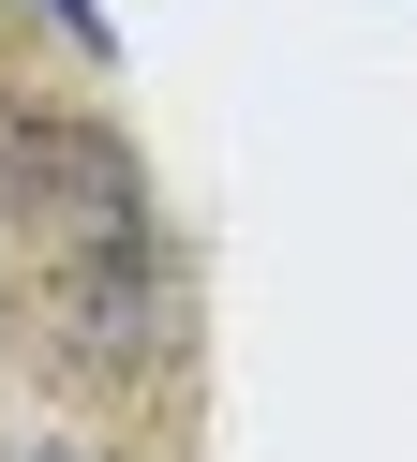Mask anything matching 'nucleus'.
<instances>
[{
    "instance_id": "1",
    "label": "nucleus",
    "mask_w": 417,
    "mask_h": 462,
    "mask_svg": "<svg viewBox=\"0 0 417 462\" xmlns=\"http://www.w3.org/2000/svg\"><path fill=\"white\" fill-rule=\"evenodd\" d=\"M0 209L45 224V239L75 254V239H134V224H149V180H134L119 134L60 120V105H0Z\"/></svg>"
},
{
    "instance_id": "2",
    "label": "nucleus",
    "mask_w": 417,
    "mask_h": 462,
    "mask_svg": "<svg viewBox=\"0 0 417 462\" xmlns=\"http://www.w3.org/2000/svg\"><path fill=\"white\" fill-rule=\"evenodd\" d=\"M45 328L75 343L89 373H149L179 343V269H164V239H75L60 254V283H45Z\"/></svg>"
},
{
    "instance_id": "3",
    "label": "nucleus",
    "mask_w": 417,
    "mask_h": 462,
    "mask_svg": "<svg viewBox=\"0 0 417 462\" xmlns=\"http://www.w3.org/2000/svg\"><path fill=\"white\" fill-rule=\"evenodd\" d=\"M30 15H60V31H75L89 60H105V0H30Z\"/></svg>"
},
{
    "instance_id": "4",
    "label": "nucleus",
    "mask_w": 417,
    "mask_h": 462,
    "mask_svg": "<svg viewBox=\"0 0 417 462\" xmlns=\"http://www.w3.org/2000/svg\"><path fill=\"white\" fill-rule=\"evenodd\" d=\"M45 462H89V448H45Z\"/></svg>"
}]
</instances>
